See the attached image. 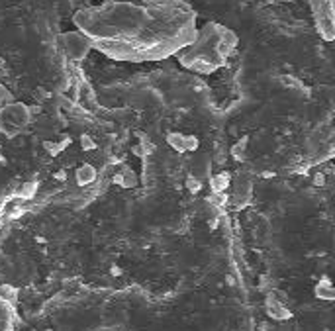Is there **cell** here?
<instances>
[{"label":"cell","mask_w":335,"mask_h":331,"mask_svg":"<svg viewBox=\"0 0 335 331\" xmlns=\"http://www.w3.org/2000/svg\"><path fill=\"white\" fill-rule=\"evenodd\" d=\"M102 53L121 61H161L196 38V12L185 0H112L77 20Z\"/></svg>","instance_id":"1"},{"label":"cell","mask_w":335,"mask_h":331,"mask_svg":"<svg viewBox=\"0 0 335 331\" xmlns=\"http://www.w3.org/2000/svg\"><path fill=\"white\" fill-rule=\"evenodd\" d=\"M237 47V36L233 29L218 22H208L198 28L194 42L182 47L176 59L185 69L198 75H212L226 67L229 57Z\"/></svg>","instance_id":"2"},{"label":"cell","mask_w":335,"mask_h":331,"mask_svg":"<svg viewBox=\"0 0 335 331\" xmlns=\"http://www.w3.org/2000/svg\"><path fill=\"white\" fill-rule=\"evenodd\" d=\"M318 34L325 42H335V0H308Z\"/></svg>","instance_id":"3"},{"label":"cell","mask_w":335,"mask_h":331,"mask_svg":"<svg viewBox=\"0 0 335 331\" xmlns=\"http://www.w3.org/2000/svg\"><path fill=\"white\" fill-rule=\"evenodd\" d=\"M63 45H65V51L73 61H81L84 59V55L88 53V49L93 47V42L88 38H84L81 34H63Z\"/></svg>","instance_id":"4"},{"label":"cell","mask_w":335,"mask_h":331,"mask_svg":"<svg viewBox=\"0 0 335 331\" xmlns=\"http://www.w3.org/2000/svg\"><path fill=\"white\" fill-rule=\"evenodd\" d=\"M251 192H253V184L247 175H237V179L233 180L231 186V202L237 208H243L249 204L251 200Z\"/></svg>","instance_id":"5"},{"label":"cell","mask_w":335,"mask_h":331,"mask_svg":"<svg viewBox=\"0 0 335 331\" xmlns=\"http://www.w3.org/2000/svg\"><path fill=\"white\" fill-rule=\"evenodd\" d=\"M2 114L10 120V124H14L16 127H24L32 122V114H29V106H26L24 102H12L8 106L2 108Z\"/></svg>","instance_id":"6"},{"label":"cell","mask_w":335,"mask_h":331,"mask_svg":"<svg viewBox=\"0 0 335 331\" xmlns=\"http://www.w3.org/2000/svg\"><path fill=\"white\" fill-rule=\"evenodd\" d=\"M167 143L173 147L174 151L185 153V151H194L198 147V139L194 136H185V134H178V131H173L167 136Z\"/></svg>","instance_id":"7"},{"label":"cell","mask_w":335,"mask_h":331,"mask_svg":"<svg viewBox=\"0 0 335 331\" xmlns=\"http://www.w3.org/2000/svg\"><path fill=\"white\" fill-rule=\"evenodd\" d=\"M267 314L272 319H277V321H284V319H290V310L284 306V298L281 300H277L275 298V294H268L267 298Z\"/></svg>","instance_id":"8"},{"label":"cell","mask_w":335,"mask_h":331,"mask_svg":"<svg viewBox=\"0 0 335 331\" xmlns=\"http://www.w3.org/2000/svg\"><path fill=\"white\" fill-rule=\"evenodd\" d=\"M75 179H77V184H79V186H88V184L96 182V179H98V171H96V167L90 165V163H82V165L77 169V173H75Z\"/></svg>","instance_id":"9"},{"label":"cell","mask_w":335,"mask_h":331,"mask_svg":"<svg viewBox=\"0 0 335 331\" xmlns=\"http://www.w3.org/2000/svg\"><path fill=\"white\" fill-rule=\"evenodd\" d=\"M112 182L120 184L121 188H134L135 184H137V177H135V173L130 169V167H121L120 173L114 175Z\"/></svg>","instance_id":"10"},{"label":"cell","mask_w":335,"mask_h":331,"mask_svg":"<svg viewBox=\"0 0 335 331\" xmlns=\"http://www.w3.org/2000/svg\"><path fill=\"white\" fill-rule=\"evenodd\" d=\"M314 294H316V298H320V300L335 302V284H331L327 278H323V280H320V282L316 284Z\"/></svg>","instance_id":"11"},{"label":"cell","mask_w":335,"mask_h":331,"mask_svg":"<svg viewBox=\"0 0 335 331\" xmlns=\"http://www.w3.org/2000/svg\"><path fill=\"white\" fill-rule=\"evenodd\" d=\"M228 184H229V175L228 173L216 175V177L210 179V188H212V192L224 194L226 192V188H228Z\"/></svg>","instance_id":"12"},{"label":"cell","mask_w":335,"mask_h":331,"mask_svg":"<svg viewBox=\"0 0 335 331\" xmlns=\"http://www.w3.org/2000/svg\"><path fill=\"white\" fill-rule=\"evenodd\" d=\"M38 186H40V182H38V180L24 182V184L20 186V190H18V196H20L22 200H29V198H34V196L38 194Z\"/></svg>","instance_id":"13"},{"label":"cell","mask_w":335,"mask_h":331,"mask_svg":"<svg viewBox=\"0 0 335 331\" xmlns=\"http://www.w3.org/2000/svg\"><path fill=\"white\" fill-rule=\"evenodd\" d=\"M32 96L36 98V102H38V104H43V102H47V100L53 96V94H51L49 90H45V86H36V88H34V92H32Z\"/></svg>","instance_id":"14"},{"label":"cell","mask_w":335,"mask_h":331,"mask_svg":"<svg viewBox=\"0 0 335 331\" xmlns=\"http://www.w3.org/2000/svg\"><path fill=\"white\" fill-rule=\"evenodd\" d=\"M79 145H81L82 151H94L96 149V141L88 134H82L81 138H79Z\"/></svg>","instance_id":"15"},{"label":"cell","mask_w":335,"mask_h":331,"mask_svg":"<svg viewBox=\"0 0 335 331\" xmlns=\"http://www.w3.org/2000/svg\"><path fill=\"white\" fill-rule=\"evenodd\" d=\"M14 102V96H12V92L4 86V84L0 83V106L4 108V106H8V104H12Z\"/></svg>","instance_id":"16"},{"label":"cell","mask_w":335,"mask_h":331,"mask_svg":"<svg viewBox=\"0 0 335 331\" xmlns=\"http://www.w3.org/2000/svg\"><path fill=\"white\" fill-rule=\"evenodd\" d=\"M43 149L49 153L51 157H57V155L61 153V149H59V143H57V141H49V139H45V141H43Z\"/></svg>","instance_id":"17"},{"label":"cell","mask_w":335,"mask_h":331,"mask_svg":"<svg viewBox=\"0 0 335 331\" xmlns=\"http://www.w3.org/2000/svg\"><path fill=\"white\" fill-rule=\"evenodd\" d=\"M59 106L65 112H73L75 110V100H69L65 94H61V96H59Z\"/></svg>","instance_id":"18"},{"label":"cell","mask_w":335,"mask_h":331,"mask_svg":"<svg viewBox=\"0 0 335 331\" xmlns=\"http://www.w3.org/2000/svg\"><path fill=\"white\" fill-rule=\"evenodd\" d=\"M187 186L192 190V192H198L202 188V182H200V179L198 177H188L187 179Z\"/></svg>","instance_id":"19"},{"label":"cell","mask_w":335,"mask_h":331,"mask_svg":"<svg viewBox=\"0 0 335 331\" xmlns=\"http://www.w3.org/2000/svg\"><path fill=\"white\" fill-rule=\"evenodd\" d=\"M41 112H43V108H41V104H29V114H32V118H38Z\"/></svg>","instance_id":"20"},{"label":"cell","mask_w":335,"mask_h":331,"mask_svg":"<svg viewBox=\"0 0 335 331\" xmlns=\"http://www.w3.org/2000/svg\"><path fill=\"white\" fill-rule=\"evenodd\" d=\"M57 143H59V149H61V151H65L69 145H71V138H69L67 134H65V136H63V139H59Z\"/></svg>","instance_id":"21"},{"label":"cell","mask_w":335,"mask_h":331,"mask_svg":"<svg viewBox=\"0 0 335 331\" xmlns=\"http://www.w3.org/2000/svg\"><path fill=\"white\" fill-rule=\"evenodd\" d=\"M53 177H55V180H59V182H65V180H67V173L61 169V171H57V173H55Z\"/></svg>","instance_id":"22"},{"label":"cell","mask_w":335,"mask_h":331,"mask_svg":"<svg viewBox=\"0 0 335 331\" xmlns=\"http://www.w3.org/2000/svg\"><path fill=\"white\" fill-rule=\"evenodd\" d=\"M4 69H8V65H6V61L0 57V71H4Z\"/></svg>","instance_id":"23"},{"label":"cell","mask_w":335,"mask_h":331,"mask_svg":"<svg viewBox=\"0 0 335 331\" xmlns=\"http://www.w3.org/2000/svg\"><path fill=\"white\" fill-rule=\"evenodd\" d=\"M0 163H2V165H6V159L2 157V149H0Z\"/></svg>","instance_id":"24"},{"label":"cell","mask_w":335,"mask_h":331,"mask_svg":"<svg viewBox=\"0 0 335 331\" xmlns=\"http://www.w3.org/2000/svg\"><path fill=\"white\" fill-rule=\"evenodd\" d=\"M0 131H2V127H0Z\"/></svg>","instance_id":"25"}]
</instances>
